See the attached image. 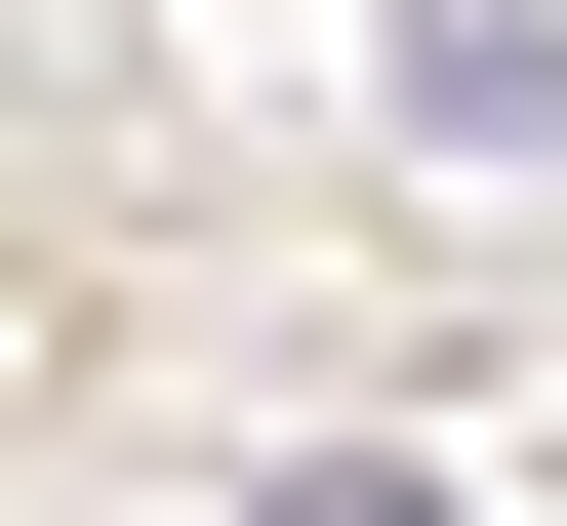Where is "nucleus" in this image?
Listing matches in <instances>:
<instances>
[{
    "instance_id": "f257e3e1",
    "label": "nucleus",
    "mask_w": 567,
    "mask_h": 526,
    "mask_svg": "<svg viewBox=\"0 0 567 526\" xmlns=\"http://www.w3.org/2000/svg\"><path fill=\"white\" fill-rule=\"evenodd\" d=\"M284 526H446V486H365V445H324V486H284Z\"/></svg>"
}]
</instances>
